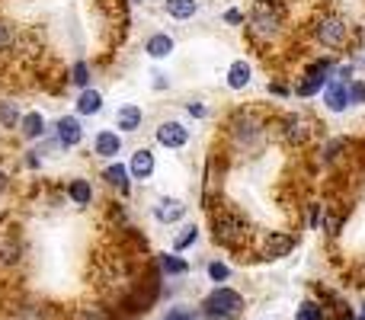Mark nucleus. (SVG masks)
I'll return each instance as SVG.
<instances>
[{
  "label": "nucleus",
  "mask_w": 365,
  "mask_h": 320,
  "mask_svg": "<svg viewBox=\"0 0 365 320\" xmlns=\"http://www.w3.org/2000/svg\"><path fill=\"white\" fill-rule=\"evenodd\" d=\"M208 218H212V237H215V244L225 247V250H231V253L247 250L253 231H250V221H247L244 215L237 212V208L215 205L212 212H208Z\"/></svg>",
  "instance_id": "obj_1"
},
{
  "label": "nucleus",
  "mask_w": 365,
  "mask_h": 320,
  "mask_svg": "<svg viewBox=\"0 0 365 320\" xmlns=\"http://www.w3.org/2000/svg\"><path fill=\"white\" fill-rule=\"evenodd\" d=\"M266 135H269V128L253 109H237L227 119V141L237 154H257L266 145Z\"/></svg>",
  "instance_id": "obj_2"
},
{
  "label": "nucleus",
  "mask_w": 365,
  "mask_h": 320,
  "mask_svg": "<svg viewBox=\"0 0 365 320\" xmlns=\"http://www.w3.org/2000/svg\"><path fill=\"white\" fill-rule=\"evenodd\" d=\"M282 23H285V13L279 0H257L247 16V32L257 45H272L279 36H282Z\"/></svg>",
  "instance_id": "obj_3"
},
{
  "label": "nucleus",
  "mask_w": 365,
  "mask_h": 320,
  "mask_svg": "<svg viewBox=\"0 0 365 320\" xmlns=\"http://www.w3.org/2000/svg\"><path fill=\"white\" fill-rule=\"evenodd\" d=\"M244 308H247V301L237 289H231V285H215V289L202 298L199 314L205 320H237L244 314Z\"/></svg>",
  "instance_id": "obj_4"
},
{
  "label": "nucleus",
  "mask_w": 365,
  "mask_h": 320,
  "mask_svg": "<svg viewBox=\"0 0 365 320\" xmlns=\"http://www.w3.org/2000/svg\"><path fill=\"white\" fill-rule=\"evenodd\" d=\"M311 32H314V42L321 45V48L340 51L349 38V23L343 16H336V13H324V16L311 26Z\"/></svg>",
  "instance_id": "obj_5"
},
{
  "label": "nucleus",
  "mask_w": 365,
  "mask_h": 320,
  "mask_svg": "<svg viewBox=\"0 0 365 320\" xmlns=\"http://www.w3.org/2000/svg\"><path fill=\"white\" fill-rule=\"evenodd\" d=\"M276 128H279V138H282L289 148H304L311 141V135H314V122H311L304 113L282 115V119L276 122Z\"/></svg>",
  "instance_id": "obj_6"
},
{
  "label": "nucleus",
  "mask_w": 365,
  "mask_h": 320,
  "mask_svg": "<svg viewBox=\"0 0 365 320\" xmlns=\"http://www.w3.org/2000/svg\"><path fill=\"white\" fill-rule=\"evenodd\" d=\"M295 234H285V231H269L263 237V247H259V257L266 259V263H279V259L292 257V250H295Z\"/></svg>",
  "instance_id": "obj_7"
},
{
  "label": "nucleus",
  "mask_w": 365,
  "mask_h": 320,
  "mask_svg": "<svg viewBox=\"0 0 365 320\" xmlns=\"http://www.w3.org/2000/svg\"><path fill=\"white\" fill-rule=\"evenodd\" d=\"M154 138H158L160 148H170V151H180V148L189 145V128L182 125V122L170 119V122H160L158 132H154Z\"/></svg>",
  "instance_id": "obj_8"
},
{
  "label": "nucleus",
  "mask_w": 365,
  "mask_h": 320,
  "mask_svg": "<svg viewBox=\"0 0 365 320\" xmlns=\"http://www.w3.org/2000/svg\"><path fill=\"white\" fill-rule=\"evenodd\" d=\"M122 154V132L115 128H100L93 135V158L100 160H115Z\"/></svg>",
  "instance_id": "obj_9"
},
{
  "label": "nucleus",
  "mask_w": 365,
  "mask_h": 320,
  "mask_svg": "<svg viewBox=\"0 0 365 320\" xmlns=\"http://www.w3.org/2000/svg\"><path fill=\"white\" fill-rule=\"evenodd\" d=\"M324 106H327L330 113H346V109L353 106V103H349V83L330 77L327 87H324Z\"/></svg>",
  "instance_id": "obj_10"
},
{
  "label": "nucleus",
  "mask_w": 365,
  "mask_h": 320,
  "mask_svg": "<svg viewBox=\"0 0 365 320\" xmlns=\"http://www.w3.org/2000/svg\"><path fill=\"white\" fill-rule=\"evenodd\" d=\"M141 125H145V109L138 103H125V106L115 109V128L122 135H135Z\"/></svg>",
  "instance_id": "obj_11"
},
{
  "label": "nucleus",
  "mask_w": 365,
  "mask_h": 320,
  "mask_svg": "<svg viewBox=\"0 0 365 320\" xmlns=\"http://www.w3.org/2000/svg\"><path fill=\"white\" fill-rule=\"evenodd\" d=\"M189 205L182 199H170V195H164V199H158V205H154V221H160V224H177V221L186 218Z\"/></svg>",
  "instance_id": "obj_12"
},
{
  "label": "nucleus",
  "mask_w": 365,
  "mask_h": 320,
  "mask_svg": "<svg viewBox=\"0 0 365 320\" xmlns=\"http://www.w3.org/2000/svg\"><path fill=\"white\" fill-rule=\"evenodd\" d=\"M55 138L61 141L64 148H77L83 141V125L77 115H61V119L55 122Z\"/></svg>",
  "instance_id": "obj_13"
},
{
  "label": "nucleus",
  "mask_w": 365,
  "mask_h": 320,
  "mask_svg": "<svg viewBox=\"0 0 365 320\" xmlns=\"http://www.w3.org/2000/svg\"><path fill=\"white\" fill-rule=\"evenodd\" d=\"M154 170H158V160H154V151L151 148H138V151L132 154V163H128V173H132V180H151Z\"/></svg>",
  "instance_id": "obj_14"
},
{
  "label": "nucleus",
  "mask_w": 365,
  "mask_h": 320,
  "mask_svg": "<svg viewBox=\"0 0 365 320\" xmlns=\"http://www.w3.org/2000/svg\"><path fill=\"white\" fill-rule=\"evenodd\" d=\"M173 51H177V42H173L170 32H154V36L145 38V55L154 58V61H164Z\"/></svg>",
  "instance_id": "obj_15"
},
{
  "label": "nucleus",
  "mask_w": 365,
  "mask_h": 320,
  "mask_svg": "<svg viewBox=\"0 0 365 320\" xmlns=\"http://www.w3.org/2000/svg\"><path fill=\"white\" fill-rule=\"evenodd\" d=\"M19 138L23 141H42L45 132H48V122H45L42 113H26L23 119H19Z\"/></svg>",
  "instance_id": "obj_16"
},
{
  "label": "nucleus",
  "mask_w": 365,
  "mask_h": 320,
  "mask_svg": "<svg viewBox=\"0 0 365 320\" xmlns=\"http://www.w3.org/2000/svg\"><path fill=\"white\" fill-rule=\"evenodd\" d=\"M103 180L109 182L113 189H119V195H128L132 192V173H128V167L122 160H113L106 170H103Z\"/></svg>",
  "instance_id": "obj_17"
},
{
  "label": "nucleus",
  "mask_w": 365,
  "mask_h": 320,
  "mask_svg": "<svg viewBox=\"0 0 365 320\" xmlns=\"http://www.w3.org/2000/svg\"><path fill=\"white\" fill-rule=\"evenodd\" d=\"M253 81V64L247 61V58H237V61H231V68H227V77L225 83L231 90H247Z\"/></svg>",
  "instance_id": "obj_18"
},
{
  "label": "nucleus",
  "mask_w": 365,
  "mask_h": 320,
  "mask_svg": "<svg viewBox=\"0 0 365 320\" xmlns=\"http://www.w3.org/2000/svg\"><path fill=\"white\" fill-rule=\"evenodd\" d=\"M64 195H68V199L74 202V205L87 208L90 202H93V182L83 180V176H74V180L64 182Z\"/></svg>",
  "instance_id": "obj_19"
},
{
  "label": "nucleus",
  "mask_w": 365,
  "mask_h": 320,
  "mask_svg": "<svg viewBox=\"0 0 365 320\" xmlns=\"http://www.w3.org/2000/svg\"><path fill=\"white\" fill-rule=\"evenodd\" d=\"M74 109H77V115H96V113H103V93H100V90H93V87L81 90Z\"/></svg>",
  "instance_id": "obj_20"
},
{
  "label": "nucleus",
  "mask_w": 365,
  "mask_h": 320,
  "mask_svg": "<svg viewBox=\"0 0 365 320\" xmlns=\"http://www.w3.org/2000/svg\"><path fill=\"white\" fill-rule=\"evenodd\" d=\"M164 13L170 19H192L199 13V0H164Z\"/></svg>",
  "instance_id": "obj_21"
},
{
  "label": "nucleus",
  "mask_w": 365,
  "mask_h": 320,
  "mask_svg": "<svg viewBox=\"0 0 365 320\" xmlns=\"http://www.w3.org/2000/svg\"><path fill=\"white\" fill-rule=\"evenodd\" d=\"M158 269L167 276H189V263L180 259L177 253H158Z\"/></svg>",
  "instance_id": "obj_22"
},
{
  "label": "nucleus",
  "mask_w": 365,
  "mask_h": 320,
  "mask_svg": "<svg viewBox=\"0 0 365 320\" xmlns=\"http://www.w3.org/2000/svg\"><path fill=\"white\" fill-rule=\"evenodd\" d=\"M353 148V141L349 138H330V141H324V148H321V160L327 163V167H334L336 160L343 158V154Z\"/></svg>",
  "instance_id": "obj_23"
},
{
  "label": "nucleus",
  "mask_w": 365,
  "mask_h": 320,
  "mask_svg": "<svg viewBox=\"0 0 365 320\" xmlns=\"http://www.w3.org/2000/svg\"><path fill=\"white\" fill-rule=\"evenodd\" d=\"M19 119H23V113H19L16 103L0 100V128H4V132H13V128H19Z\"/></svg>",
  "instance_id": "obj_24"
},
{
  "label": "nucleus",
  "mask_w": 365,
  "mask_h": 320,
  "mask_svg": "<svg viewBox=\"0 0 365 320\" xmlns=\"http://www.w3.org/2000/svg\"><path fill=\"white\" fill-rule=\"evenodd\" d=\"M324 87H327V81H321V77H308L304 74L302 81L292 87V93L295 96H302V100H308V96H317V93H324Z\"/></svg>",
  "instance_id": "obj_25"
},
{
  "label": "nucleus",
  "mask_w": 365,
  "mask_h": 320,
  "mask_svg": "<svg viewBox=\"0 0 365 320\" xmlns=\"http://www.w3.org/2000/svg\"><path fill=\"white\" fill-rule=\"evenodd\" d=\"M295 320H330V314H327V308H324L321 301H302L295 308Z\"/></svg>",
  "instance_id": "obj_26"
},
{
  "label": "nucleus",
  "mask_w": 365,
  "mask_h": 320,
  "mask_svg": "<svg viewBox=\"0 0 365 320\" xmlns=\"http://www.w3.org/2000/svg\"><path fill=\"white\" fill-rule=\"evenodd\" d=\"M199 240V224H186L182 231L173 237V253H182V250H189V247Z\"/></svg>",
  "instance_id": "obj_27"
},
{
  "label": "nucleus",
  "mask_w": 365,
  "mask_h": 320,
  "mask_svg": "<svg viewBox=\"0 0 365 320\" xmlns=\"http://www.w3.org/2000/svg\"><path fill=\"white\" fill-rule=\"evenodd\" d=\"M74 87H81V90H87L90 87V64L87 61H74L71 64V77H68Z\"/></svg>",
  "instance_id": "obj_28"
},
{
  "label": "nucleus",
  "mask_w": 365,
  "mask_h": 320,
  "mask_svg": "<svg viewBox=\"0 0 365 320\" xmlns=\"http://www.w3.org/2000/svg\"><path fill=\"white\" fill-rule=\"evenodd\" d=\"M205 272H208V279H212V282H218V285H225L227 279H231V266L221 263V259H212V263L205 266Z\"/></svg>",
  "instance_id": "obj_29"
},
{
  "label": "nucleus",
  "mask_w": 365,
  "mask_h": 320,
  "mask_svg": "<svg viewBox=\"0 0 365 320\" xmlns=\"http://www.w3.org/2000/svg\"><path fill=\"white\" fill-rule=\"evenodd\" d=\"M19 259V244H16V237L13 240H4L0 244V263H16Z\"/></svg>",
  "instance_id": "obj_30"
},
{
  "label": "nucleus",
  "mask_w": 365,
  "mask_h": 320,
  "mask_svg": "<svg viewBox=\"0 0 365 320\" xmlns=\"http://www.w3.org/2000/svg\"><path fill=\"white\" fill-rule=\"evenodd\" d=\"M23 320H51V308H45V304H32V308H23Z\"/></svg>",
  "instance_id": "obj_31"
},
{
  "label": "nucleus",
  "mask_w": 365,
  "mask_h": 320,
  "mask_svg": "<svg viewBox=\"0 0 365 320\" xmlns=\"http://www.w3.org/2000/svg\"><path fill=\"white\" fill-rule=\"evenodd\" d=\"M349 103H353V106H365V81L349 83Z\"/></svg>",
  "instance_id": "obj_32"
},
{
  "label": "nucleus",
  "mask_w": 365,
  "mask_h": 320,
  "mask_svg": "<svg viewBox=\"0 0 365 320\" xmlns=\"http://www.w3.org/2000/svg\"><path fill=\"white\" fill-rule=\"evenodd\" d=\"M321 215H324V205H321V202H311V205H308V227H311V231H317V227H321Z\"/></svg>",
  "instance_id": "obj_33"
},
{
  "label": "nucleus",
  "mask_w": 365,
  "mask_h": 320,
  "mask_svg": "<svg viewBox=\"0 0 365 320\" xmlns=\"http://www.w3.org/2000/svg\"><path fill=\"white\" fill-rule=\"evenodd\" d=\"M13 45V26L6 19H0V51H6Z\"/></svg>",
  "instance_id": "obj_34"
},
{
  "label": "nucleus",
  "mask_w": 365,
  "mask_h": 320,
  "mask_svg": "<svg viewBox=\"0 0 365 320\" xmlns=\"http://www.w3.org/2000/svg\"><path fill=\"white\" fill-rule=\"evenodd\" d=\"M186 113L192 115V119H205L208 109H205V103H202V100H189L186 103Z\"/></svg>",
  "instance_id": "obj_35"
},
{
  "label": "nucleus",
  "mask_w": 365,
  "mask_h": 320,
  "mask_svg": "<svg viewBox=\"0 0 365 320\" xmlns=\"http://www.w3.org/2000/svg\"><path fill=\"white\" fill-rule=\"evenodd\" d=\"M225 23L227 26H240V23H247V16L237 10V6H231V10H225Z\"/></svg>",
  "instance_id": "obj_36"
},
{
  "label": "nucleus",
  "mask_w": 365,
  "mask_h": 320,
  "mask_svg": "<svg viewBox=\"0 0 365 320\" xmlns=\"http://www.w3.org/2000/svg\"><path fill=\"white\" fill-rule=\"evenodd\" d=\"M266 90H269L272 96H289L292 93V87H289V83H282V81H269V87H266Z\"/></svg>",
  "instance_id": "obj_37"
},
{
  "label": "nucleus",
  "mask_w": 365,
  "mask_h": 320,
  "mask_svg": "<svg viewBox=\"0 0 365 320\" xmlns=\"http://www.w3.org/2000/svg\"><path fill=\"white\" fill-rule=\"evenodd\" d=\"M164 320H195V317L189 314V311H180V308H173V311H170V314H167Z\"/></svg>",
  "instance_id": "obj_38"
},
{
  "label": "nucleus",
  "mask_w": 365,
  "mask_h": 320,
  "mask_svg": "<svg viewBox=\"0 0 365 320\" xmlns=\"http://www.w3.org/2000/svg\"><path fill=\"white\" fill-rule=\"evenodd\" d=\"M154 90H167V74H160V71H154Z\"/></svg>",
  "instance_id": "obj_39"
},
{
  "label": "nucleus",
  "mask_w": 365,
  "mask_h": 320,
  "mask_svg": "<svg viewBox=\"0 0 365 320\" xmlns=\"http://www.w3.org/2000/svg\"><path fill=\"white\" fill-rule=\"evenodd\" d=\"M6 182H10V176H6L4 170H0V192H4V189H6Z\"/></svg>",
  "instance_id": "obj_40"
},
{
  "label": "nucleus",
  "mask_w": 365,
  "mask_h": 320,
  "mask_svg": "<svg viewBox=\"0 0 365 320\" xmlns=\"http://www.w3.org/2000/svg\"><path fill=\"white\" fill-rule=\"evenodd\" d=\"M349 320H365V314H349Z\"/></svg>",
  "instance_id": "obj_41"
},
{
  "label": "nucleus",
  "mask_w": 365,
  "mask_h": 320,
  "mask_svg": "<svg viewBox=\"0 0 365 320\" xmlns=\"http://www.w3.org/2000/svg\"><path fill=\"white\" fill-rule=\"evenodd\" d=\"M362 314H365V301H362Z\"/></svg>",
  "instance_id": "obj_42"
},
{
  "label": "nucleus",
  "mask_w": 365,
  "mask_h": 320,
  "mask_svg": "<svg viewBox=\"0 0 365 320\" xmlns=\"http://www.w3.org/2000/svg\"><path fill=\"white\" fill-rule=\"evenodd\" d=\"M340 320H349V317H340Z\"/></svg>",
  "instance_id": "obj_43"
},
{
  "label": "nucleus",
  "mask_w": 365,
  "mask_h": 320,
  "mask_svg": "<svg viewBox=\"0 0 365 320\" xmlns=\"http://www.w3.org/2000/svg\"><path fill=\"white\" fill-rule=\"evenodd\" d=\"M135 4H141V0H135Z\"/></svg>",
  "instance_id": "obj_44"
}]
</instances>
